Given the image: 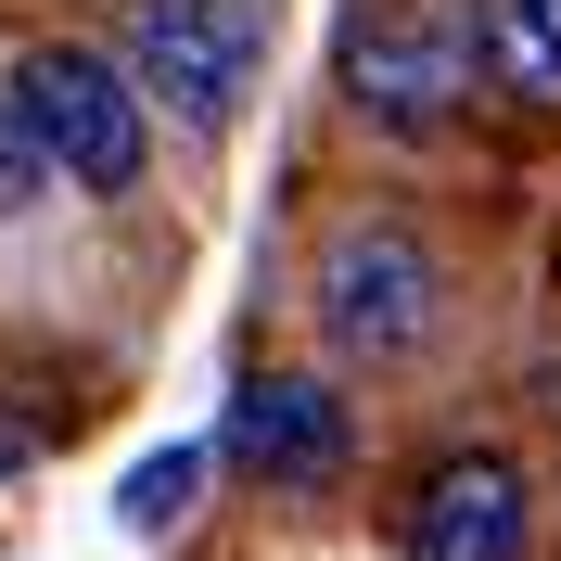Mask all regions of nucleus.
I'll use <instances>...</instances> for the list:
<instances>
[{
	"mask_svg": "<svg viewBox=\"0 0 561 561\" xmlns=\"http://www.w3.org/2000/svg\"><path fill=\"white\" fill-rule=\"evenodd\" d=\"M13 103H26V128H38V153H51L65 192H90V205L140 192L153 103H140V77H128L115 38H26L13 51Z\"/></svg>",
	"mask_w": 561,
	"mask_h": 561,
	"instance_id": "1",
	"label": "nucleus"
},
{
	"mask_svg": "<svg viewBox=\"0 0 561 561\" xmlns=\"http://www.w3.org/2000/svg\"><path fill=\"white\" fill-rule=\"evenodd\" d=\"M307 307H319V332H332V357H357V370H409V357L447 332V255L421 243L409 217H345V230L319 243Z\"/></svg>",
	"mask_w": 561,
	"mask_h": 561,
	"instance_id": "2",
	"label": "nucleus"
},
{
	"mask_svg": "<svg viewBox=\"0 0 561 561\" xmlns=\"http://www.w3.org/2000/svg\"><path fill=\"white\" fill-rule=\"evenodd\" d=\"M115 51H128L140 103H167L179 128H230L268 65V0H140Z\"/></svg>",
	"mask_w": 561,
	"mask_h": 561,
	"instance_id": "3",
	"label": "nucleus"
},
{
	"mask_svg": "<svg viewBox=\"0 0 561 561\" xmlns=\"http://www.w3.org/2000/svg\"><path fill=\"white\" fill-rule=\"evenodd\" d=\"M345 103L370 115L383 140H447L459 103H472V38L421 0H383L345 26Z\"/></svg>",
	"mask_w": 561,
	"mask_h": 561,
	"instance_id": "4",
	"label": "nucleus"
},
{
	"mask_svg": "<svg viewBox=\"0 0 561 561\" xmlns=\"http://www.w3.org/2000/svg\"><path fill=\"white\" fill-rule=\"evenodd\" d=\"M396 561H536V485L511 447H434L396 485Z\"/></svg>",
	"mask_w": 561,
	"mask_h": 561,
	"instance_id": "5",
	"label": "nucleus"
},
{
	"mask_svg": "<svg viewBox=\"0 0 561 561\" xmlns=\"http://www.w3.org/2000/svg\"><path fill=\"white\" fill-rule=\"evenodd\" d=\"M217 459L268 497H319V485H345V459H357V409L319 370H243V396L217 421Z\"/></svg>",
	"mask_w": 561,
	"mask_h": 561,
	"instance_id": "6",
	"label": "nucleus"
},
{
	"mask_svg": "<svg viewBox=\"0 0 561 561\" xmlns=\"http://www.w3.org/2000/svg\"><path fill=\"white\" fill-rule=\"evenodd\" d=\"M459 38H472V77H485L497 103L561 115V0H472Z\"/></svg>",
	"mask_w": 561,
	"mask_h": 561,
	"instance_id": "7",
	"label": "nucleus"
},
{
	"mask_svg": "<svg viewBox=\"0 0 561 561\" xmlns=\"http://www.w3.org/2000/svg\"><path fill=\"white\" fill-rule=\"evenodd\" d=\"M205 472H217V447H167V459H140V472H128V497H115V511H128L140 536H167L179 511H192V485H205Z\"/></svg>",
	"mask_w": 561,
	"mask_h": 561,
	"instance_id": "8",
	"label": "nucleus"
},
{
	"mask_svg": "<svg viewBox=\"0 0 561 561\" xmlns=\"http://www.w3.org/2000/svg\"><path fill=\"white\" fill-rule=\"evenodd\" d=\"M38 192H51V153H38L26 103H13V77H0V217H26Z\"/></svg>",
	"mask_w": 561,
	"mask_h": 561,
	"instance_id": "9",
	"label": "nucleus"
},
{
	"mask_svg": "<svg viewBox=\"0 0 561 561\" xmlns=\"http://www.w3.org/2000/svg\"><path fill=\"white\" fill-rule=\"evenodd\" d=\"M26 459H38V434H26L13 409H0V472H26Z\"/></svg>",
	"mask_w": 561,
	"mask_h": 561,
	"instance_id": "10",
	"label": "nucleus"
}]
</instances>
